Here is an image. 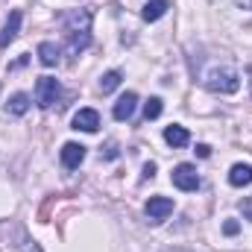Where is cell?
<instances>
[{"mask_svg": "<svg viewBox=\"0 0 252 252\" xmlns=\"http://www.w3.org/2000/svg\"><path fill=\"white\" fill-rule=\"evenodd\" d=\"M91 21H94L91 9H76V12H67L62 18L64 35H67V50L70 53H82L91 44Z\"/></svg>", "mask_w": 252, "mask_h": 252, "instance_id": "cell-1", "label": "cell"}, {"mask_svg": "<svg viewBox=\"0 0 252 252\" xmlns=\"http://www.w3.org/2000/svg\"><path fill=\"white\" fill-rule=\"evenodd\" d=\"M223 232H226V235H238V232H241V226H238L235 220H226V223H223Z\"/></svg>", "mask_w": 252, "mask_h": 252, "instance_id": "cell-17", "label": "cell"}, {"mask_svg": "<svg viewBox=\"0 0 252 252\" xmlns=\"http://www.w3.org/2000/svg\"><path fill=\"white\" fill-rule=\"evenodd\" d=\"M82 161H85V147L67 141V144L62 147V164L67 167V170H73V167H79Z\"/></svg>", "mask_w": 252, "mask_h": 252, "instance_id": "cell-7", "label": "cell"}, {"mask_svg": "<svg viewBox=\"0 0 252 252\" xmlns=\"http://www.w3.org/2000/svg\"><path fill=\"white\" fill-rule=\"evenodd\" d=\"M229 185H235V188L252 185V164H235L229 170Z\"/></svg>", "mask_w": 252, "mask_h": 252, "instance_id": "cell-13", "label": "cell"}, {"mask_svg": "<svg viewBox=\"0 0 252 252\" xmlns=\"http://www.w3.org/2000/svg\"><path fill=\"white\" fill-rule=\"evenodd\" d=\"M170 9V0H147V6L141 9V18L144 21H158V18H164V12Z\"/></svg>", "mask_w": 252, "mask_h": 252, "instance_id": "cell-11", "label": "cell"}, {"mask_svg": "<svg viewBox=\"0 0 252 252\" xmlns=\"http://www.w3.org/2000/svg\"><path fill=\"white\" fill-rule=\"evenodd\" d=\"M158 115H161V100L158 97H150L144 103V121H156Z\"/></svg>", "mask_w": 252, "mask_h": 252, "instance_id": "cell-16", "label": "cell"}, {"mask_svg": "<svg viewBox=\"0 0 252 252\" xmlns=\"http://www.w3.org/2000/svg\"><path fill=\"white\" fill-rule=\"evenodd\" d=\"M156 176V164L150 161V164H144V179H153Z\"/></svg>", "mask_w": 252, "mask_h": 252, "instance_id": "cell-20", "label": "cell"}, {"mask_svg": "<svg viewBox=\"0 0 252 252\" xmlns=\"http://www.w3.org/2000/svg\"><path fill=\"white\" fill-rule=\"evenodd\" d=\"M205 85H208L211 91H217V94H235V91L241 88V76H238V70H235V67L223 64V67L208 70Z\"/></svg>", "mask_w": 252, "mask_h": 252, "instance_id": "cell-2", "label": "cell"}, {"mask_svg": "<svg viewBox=\"0 0 252 252\" xmlns=\"http://www.w3.org/2000/svg\"><path fill=\"white\" fill-rule=\"evenodd\" d=\"M235 3H238L241 9H252V0H235Z\"/></svg>", "mask_w": 252, "mask_h": 252, "instance_id": "cell-21", "label": "cell"}, {"mask_svg": "<svg viewBox=\"0 0 252 252\" xmlns=\"http://www.w3.org/2000/svg\"><path fill=\"white\" fill-rule=\"evenodd\" d=\"M170 179H173V185L179 190H196L199 188V173H196V167L193 164H176L173 167V173H170Z\"/></svg>", "mask_w": 252, "mask_h": 252, "instance_id": "cell-4", "label": "cell"}, {"mask_svg": "<svg viewBox=\"0 0 252 252\" xmlns=\"http://www.w3.org/2000/svg\"><path fill=\"white\" fill-rule=\"evenodd\" d=\"M173 214V199L170 196H150V202H147V217L153 220V223H161L164 217H170Z\"/></svg>", "mask_w": 252, "mask_h": 252, "instance_id": "cell-5", "label": "cell"}, {"mask_svg": "<svg viewBox=\"0 0 252 252\" xmlns=\"http://www.w3.org/2000/svg\"><path fill=\"white\" fill-rule=\"evenodd\" d=\"M59 59H62V53H59V47H56L53 41H41V44H38V62L44 64V67L59 64Z\"/></svg>", "mask_w": 252, "mask_h": 252, "instance_id": "cell-12", "label": "cell"}, {"mask_svg": "<svg viewBox=\"0 0 252 252\" xmlns=\"http://www.w3.org/2000/svg\"><path fill=\"white\" fill-rule=\"evenodd\" d=\"M241 211H244V217H247V220H252V196H247V199L241 202Z\"/></svg>", "mask_w": 252, "mask_h": 252, "instance_id": "cell-18", "label": "cell"}, {"mask_svg": "<svg viewBox=\"0 0 252 252\" xmlns=\"http://www.w3.org/2000/svg\"><path fill=\"white\" fill-rule=\"evenodd\" d=\"M73 129H82V132H97L100 129V115L94 109H79L73 115Z\"/></svg>", "mask_w": 252, "mask_h": 252, "instance_id": "cell-8", "label": "cell"}, {"mask_svg": "<svg viewBox=\"0 0 252 252\" xmlns=\"http://www.w3.org/2000/svg\"><path fill=\"white\" fill-rule=\"evenodd\" d=\"M27 109H30V94H24V91L12 94V100L6 103V115H12V118H21V115H27Z\"/></svg>", "mask_w": 252, "mask_h": 252, "instance_id": "cell-14", "label": "cell"}, {"mask_svg": "<svg viewBox=\"0 0 252 252\" xmlns=\"http://www.w3.org/2000/svg\"><path fill=\"white\" fill-rule=\"evenodd\" d=\"M196 156H199V158H208V156H211V147H208V144H199V147H196Z\"/></svg>", "mask_w": 252, "mask_h": 252, "instance_id": "cell-19", "label": "cell"}, {"mask_svg": "<svg viewBox=\"0 0 252 252\" xmlns=\"http://www.w3.org/2000/svg\"><path fill=\"white\" fill-rule=\"evenodd\" d=\"M59 94H62V88H59L56 76H38V82H35V103H38V109H50L59 100Z\"/></svg>", "mask_w": 252, "mask_h": 252, "instance_id": "cell-3", "label": "cell"}, {"mask_svg": "<svg viewBox=\"0 0 252 252\" xmlns=\"http://www.w3.org/2000/svg\"><path fill=\"white\" fill-rule=\"evenodd\" d=\"M121 79H124L121 70H109V73H103V79H100V91H103V94H112V91L121 85Z\"/></svg>", "mask_w": 252, "mask_h": 252, "instance_id": "cell-15", "label": "cell"}, {"mask_svg": "<svg viewBox=\"0 0 252 252\" xmlns=\"http://www.w3.org/2000/svg\"><path fill=\"white\" fill-rule=\"evenodd\" d=\"M135 106H138V94H135V91H126L124 97L115 103V109H112L115 121H129V118L135 115Z\"/></svg>", "mask_w": 252, "mask_h": 252, "instance_id": "cell-6", "label": "cell"}, {"mask_svg": "<svg viewBox=\"0 0 252 252\" xmlns=\"http://www.w3.org/2000/svg\"><path fill=\"white\" fill-rule=\"evenodd\" d=\"M164 141L170 144V147H188V141H190V135H188V129L185 126H179V124H170L167 129H164Z\"/></svg>", "mask_w": 252, "mask_h": 252, "instance_id": "cell-10", "label": "cell"}, {"mask_svg": "<svg viewBox=\"0 0 252 252\" xmlns=\"http://www.w3.org/2000/svg\"><path fill=\"white\" fill-rule=\"evenodd\" d=\"M18 30H21V12H9L6 24H3V32H0V47H9L15 38H18Z\"/></svg>", "mask_w": 252, "mask_h": 252, "instance_id": "cell-9", "label": "cell"}]
</instances>
